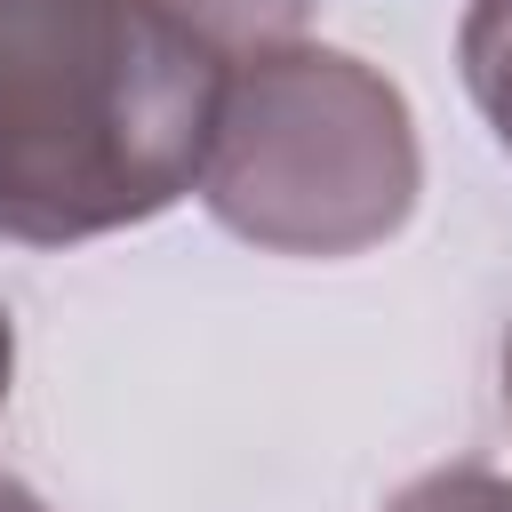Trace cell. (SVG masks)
Instances as JSON below:
<instances>
[{
	"label": "cell",
	"instance_id": "obj_7",
	"mask_svg": "<svg viewBox=\"0 0 512 512\" xmlns=\"http://www.w3.org/2000/svg\"><path fill=\"white\" fill-rule=\"evenodd\" d=\"M8 376H16V328H8V304H0V408H8Z\"/></svg>",
	"mask_w": 512,
	"mask_h": 512
},
{
	"label": "cell",
	"instance_id": "obj_3",
	"mask_svg": "<svg viewBox=\"0 0 512 512\" xmlns=\"http://www.w3.org/2000/svg\"><path fill=\"white\" fill-rule=\"evenodd\" d=\"M216 64H240V56H264V48H288L304 40L312 8L320 0H160Z\"/></svg>",
	"mask_w": 512,
	"mask_h": 512
},
{
	"label": "cell",
	"instance_id": "obj_2",
	"mask_svg": "<svg viewBox=\"0 0 512 512\" xmlns=\"http://www.w3.org/2000/svg\"><path fill=\"white\" fill-rule=\"evenodd\" d=\"M424 160L408 96L344 48H264L224 64L200 200L272 256H360L416 208Z\"/></svg>",
	"mask_w": 512,
	"mask_h": 512
},
{
	"label": "cell",
	"instance_id": "obj_1",
	"mask_svg": "<svg viewBox=\"0 0 512 512\" xmlns=\"http://www.w3.org/2000/svg\"><path fill=\"white\" fill-rule=\"evenodd\" d=\"M224 64L160 0H0V232L96 240L200 184Z\"/></svg>",
	"mask_w": 512,
	"mask_h": 512
},
{
	"label": "cell",
	"instance_id": "obj_8",
	"mask_svg": "<svg viewBox=\"0 0 512 512\" xmlns=\"http://www.w3.org/2000/svg\"><path fill=\"white\" fill-rule=\"evenodd\" d=\"M504 408H512V336H504Z\"/></svg>",
	"mask_w": 512,
	"mask_h": 512
},
{
	"label": "cell",
	"instance_id": "obj_5",
	"mask_svg": "<svg viewBox=\"0 0 512 512\" xmlns=\"http://www.w3.org/2000/svg\"><path fill=\"white\" fill-rule=\"evenodd\" d=\"M384 512H512V472H488V464H448V472L408 480Z\"/></svg>",
	"mask_w": 512,
	"mask_h": 512
},
{
	"label": "cell",
	"instance_id": "obj_6",
	"mask_svg": "<svg viewBox=\"0 0 512 512\" xmlns=\"http://www.w3.org/2000/svg\"><path fill=\"white\" fill-rule=\"evenodd\" d=\"M0 512H48V504H40L24 480H8V472H0Z\"/></svg>",
	"mask_w": 512,
	"mask_h": 512
},
{
	"label": "cell",
	"instance_id": "obj_4",
	"mask_svg": "<svg viewBox=\"0 0 512 512\" xmlns=\"http://www.w3.org/2000/svg\"><path fill=\"white\" fill-rule=\"evenodd\" d=\"M456 64H464V88H472L480 120H488L496 144L512 152V0H472V8H464Z\"/></svg>",
	"mask_w": 512,
	"mask_h": 512
}]
</instances>
